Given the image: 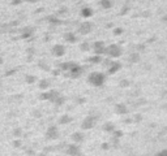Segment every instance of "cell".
<instances>
[{
	"instance_id": "cell-1",
	"label": "cell",
	"mask_w": 167,
	"mask_h": 156,
	"mask_svg": "<svg viewBox=\"0 0 167 156\" xmlns=\"http://www.w3.org/2000/svg\"><path fill=\"white\" fill-rule=\"evenodd\" d=\"M96 125V117H93V116H88L85 120L82 121V125L81 127L84 130H89V129H92V127Z\"/></svg>"
},
{
	"instance_id": "cell-2",
	"label": "cell",
	"mask_w": 167,
	"mask_h": 156,
	"mask_svg": "<svg viewBox=\"0 0 167 156\" xmlns=\"http://www.w3.org/2000/svg\"><path fill=\"white\" fill-rule=\"evenodd\" d=\"M46 137L48 139H56L59 137V133H58V127L56 126H50L47 131H46Z\"/></svg>"
},
{
	"instance_id": "cell-3",
	"label": "cell",
	"mask_w": 167,
	"mask_h": 156,
	"mask_svg": "<svg viewBox=\"0 0 167 156\" xmlns=\"http://www.w3.org/2000/svg\"><path fill=\"white\" fill-rule=\"evenodd\" d=\"M67 154L68 155H72V156H79L80 155V148L79 146H75V144H71L67 150Z\"/></svg>"
},
{
	"instance_id": "cell-4",
	"label": "cell",
	"mask_w": 167,
	"mask_h": 156,
	"mask_svg": "<svg viewBox=\"0 0 167 156\" xmlns=\"http://www.w3.org/2000/svg\"><path fill=\"white\" fill-rule=\"evenodd\" d=\"M71 138H72V141H73L75 143H80V142H82V141H84V135L81 134L80 131L73 133V134L71 135Z\"/></svg>"
},
{
	"instance_id": "cell-5",
	"label": "cell",
	"mask_w": 167,
	"mask_h": 156,
	"mask_svg": "<svg viewBox=\"0 0 167 156\" xmlns=\"http://www.w3.org/2000/svg\"><path fill=\"white\" fill-rule=\"evenodd\" d=\"M72 120H73L72 117L64 115L63 117H60V119H59V124H60V125H63V124L67 125V124H69V122H72Z\"/></svg>"
},
{
	"instance_id": "cell-6",
	"label": "cell",
	"mask_w": 167,
	"mask_h": 156,
	"mask_svg": "<svg viewBox=\"0 0 167 156\" xmlns=\"http://www.w3.org/2000/svg\"><path fill=\"white\" fill-rule=\"evenodd\" d=\"M103 130L104 131H114L115 130V125L112 122H106L104 126H103Z\"/></svg>"
},
{
	"instance_id": "cell-7",
	"label": "cell",
	"mask_w": 167,
	"mask_h": 156,
	"mask_svg": "<svg viewBox=\"0 0 167 156\" xmlns=\"http://www.w3.org/2000/svg\"><path fill=\"white\" fill-rule=\"evenodd\" d=\"M116 112H118L119 115H124V113H127V108L124 107V105L118 104L116 105Z\"/></svg>"
},
{
	"instance_id": "cell-8",
	"label": "cell",
	"mask_w": 167,
	"mask_h": 156,
	"mask_svg": "<svg viewBox=\"0 0 167 156\" xmlns=\"http://www.w3.org/2000/svg\"><path fill=\"white\" fill-rule=\"evenodd\" d=\"M112 133H114V135H115L116 138H121V137H123V134H124L123 130H116V129H115Z\"/></svg>"
},
{
	"instance_id": "cell-9",
	"label": "cell",
	"mask_w": 167,
	"mask_h": 156,
	"mask_svg": "<svg viewBox=\"0 0 167 156\" xmlns=\"http://www.w3.org/2000/svg\"><path fill=\"white\" fill-rule=\"evenodd\" d=\"M22 134V129H16L14 131H13V135L14 137H20Z\"/></svg>"
},
{
	"instance_id": "cell-10",
	"label": "cell",
	"mask_w": 167,
	"mask_h": 156,
	"mask_svg": "<svg viewBox=\"0 0 167 156\" xmlns=\"http://www.w3.org/2000/svg\"><path fill=\"white\" fill-rule=\"evenodd\" d=\"M141 120H142V117H141L140 115H136V116L132 119V121H136V122H140Z\"/></svg>"
},
{
	"instance_id": "cell-11",
	"label": "cell",
	"mask_w": 167,
	"mask_h": 156,
	"mask_svg": "<svg viewBox=\"0 0 167 156\" xmlns=\"http://www.w3.org/2000/svg\"><path fill=\"white\" fill-rule=\"evenodd\" d=\"M21 144H22V142L20 141V139H18V141H14V142H13V146H14L16 148H18V147L21 146Z\"/></svg>"
},
{
	"instance_id": "cell-12",
	"label": "cell",
	"mask_w": 167,
	"mask_h": 156,
	"mask_svg": "<svg viewBox=\"0 0 167 156\" xmlns=\"http://www.w3.org/2000/svg\"><path fill=\"white\" fill-rule=\"evenodd\" d=\"M108 146H110L108 143H102V150H108L110 148Z\"/></svg>"
},
{
	"instance_id": "cell-13",
	"label": "cell",
	"mask_w": 167,
	"mask_h": 156,
	"mask_svg": "<svg viewBox=\"0 0 167 156\" xmlns=\"http://www.w3.org/2000/svg\"><path fill=\"white\" fill-rule=\"evenodd\" d=\"M39 156H46V155H42V154H41V155H39Z\"/></svg>"
},
{
	"instance_id": "cell-14",
	"label": "cell",
	"mask_w": 167,
	"mask_h": 156,
	"mask_svg": "<svg viewBox=\"0 0 167 156\" xmlns=\"http://www.w3.org/2000/svg\"><path fill=\"white\" fill-rule=\"evenodd\" d=\"M55 156H56V155H55Z\"/></svg>"
}]
</instances>
